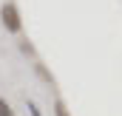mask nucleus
Returning a JSON list of instances; mask_svg holds the SVG:
<instances>
[{
	"label": "nucleus",
	"instance_id": "obj_1",
	"mask_svg": "<svg viewBox=\"0 0 122 116\" xmlns=\"http://www.w3.org/2000/svg\"><path fill=\"white\" fill-rule=\"evenodd\" d=\"M0 17H3L6 31L17 34V31L23 29V23H20V14H17V6H14V3H6V6H3V11H0Z\"/></svg>",
	"mask_w": 122,
	"mask_h": 116
},
{
	"label": "nucleus",
	"instance_id": "obj_2",
	"mask_svg": "<svg viewBox=\"0 0 122 116\" xmlns=\"http://www.w3.org/2000/svg\"><path fill=\"white\" fill-rule=\"evenodd\" d=\"M0 116H11V108H9L6 99H0Z\"/></svg>",
	"mask_w": 122,
	"mask_h": 116
},
{
	"label": "nucleus",
	"instance_id": "obj_3",
	"mask_svg": "<svg viewBox=\"0 0 122 116\" xmlns=\"http://www.w3.org/2000/svg\"><path fill=\"white\" fill-rule=\"evenodd\" d=\"M54 113H57V116H68V111H65L62 102H57V105H54Z\"/></svg>",
	"mask_w": 122,
	"mask_h": 116
}]
</instances>
